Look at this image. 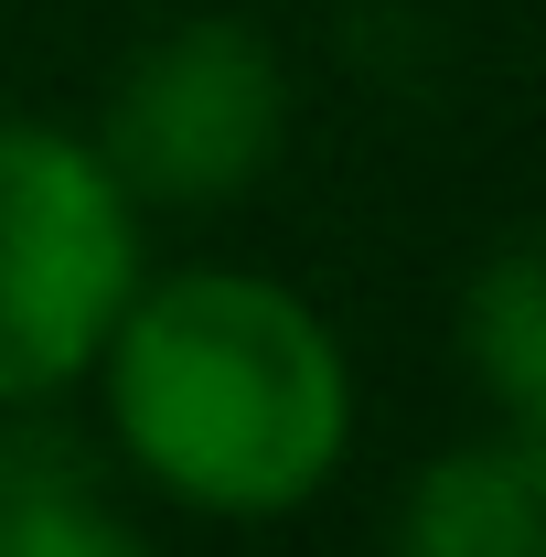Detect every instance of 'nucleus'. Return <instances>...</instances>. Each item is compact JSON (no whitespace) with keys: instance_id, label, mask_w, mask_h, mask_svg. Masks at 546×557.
<instances>
[{"instance_id":"4","label":"nucleus","mask_w":546,"mask_h":557,"mask_svg":"<svg viewBox=\"0 0 546 557\" xmlns=\"http://www.w3.org/2000/svg\"><path fill=\"white\" fill-rule=\"evenodd\" d=\"M386 557H546V450L536 429H482L418 461L397 493Z\"/></svg>"},{"instance_id":"1","label":"nucleus","mask_w":546,"mask_h":557,"mask_svg":"<svg viewBox=\"0 0 546 557\" xmlns=\"http://www.w3.org/2000/svg\"><path fill=\"white\" fill-rule=\"evenodd\" d=\"M86 375L108 386L119 450L225 525L311 504L353 450V364L333 322L258 269L139 278Z\"/></svg>"},{"instance_id":"5","label":"nucleus","mask_w":546,"mask_h":557,"mask_svg":"<svg viewBox=\"0 0 546 557\" xmlns=\"http://www.w3.org/2000/svg\"><path fill=\"white\" fill-rule=\"evenodd\" d=\"M461 364L493 397V429H536L546 418V258H536V236H504L461 278Z\"/></svg>"},{"instance_id":"3","label":"nucleus","mask_w":546,"mask_h":557,"mask_svg":"<svg viewBox=\"0 0 546 557\" xmlns=\"http://www.w3.org/2000/svg\"><path fill=\"white\" fill-rule=\"evenodd\" d=\"M86 139L129 205H236L289 150V65L258 22H172L108 75Z\"/></svg>"},{"instance_id":"6","label":"nucleus","mask_w":546,"mask_h":557,"mask_svg":"<svg viewBox=\"0 0 546 557\" xmlns=\"http://www.w3.org/2000/svg\"><path fill=\"white\" fill-rule=\"evenodd\" d=\"M0 557H150L75 461H0Z\"/></svg>"},{"instance_id":"2","label":"nucleus","mask_w":546,"mask_h":557,"mask_svg":"<svg viewBox=\"0 0 546 557\" xmlns=\"http://www.w3.org/2000/svg\"><path fill=\"white\" fill-rule=\"evenodd\" d=\"M139 289V205L97 139L0 119V408L75 386Z\"/></svg>"}]
</instances>
